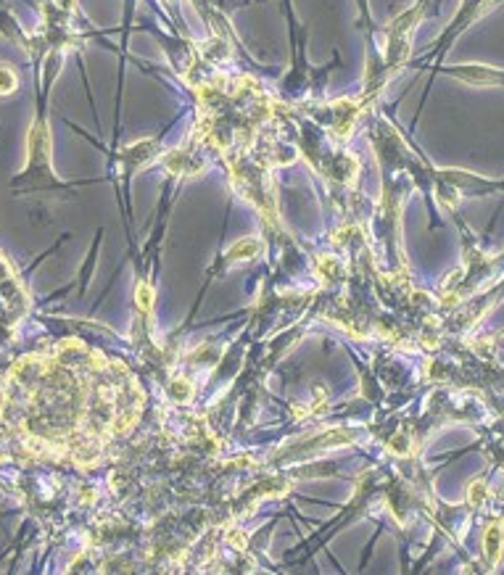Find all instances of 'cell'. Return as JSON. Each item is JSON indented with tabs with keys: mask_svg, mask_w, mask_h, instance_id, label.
I'll list each match as a JSON object with an SVG mask.
<instances>
[{
	"mask_svg": "<svg viewBox=\"0 0 504 575\" xmlns=\"http://www.w3.org/2000/svg\"><path fill=\"white\" fill-rule=\"evenodd\" d=\"M486 546H488L491 559H496V554H499V528H491V531H488V535H486Z\"/></svg>",
	"mask_w": 504,
	"mask_h": 575,
	"instance_id": "1",
	"label": "cell"
}]
</instances>
